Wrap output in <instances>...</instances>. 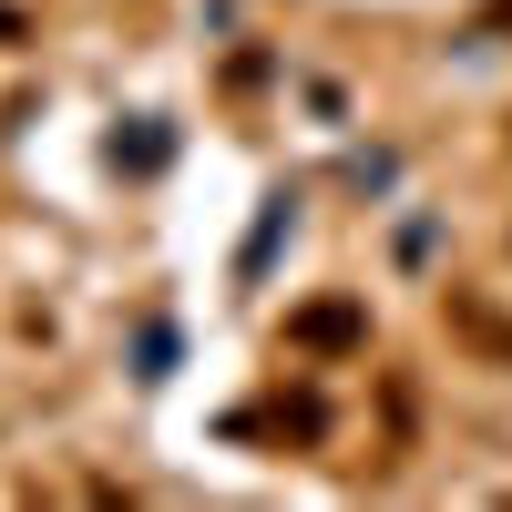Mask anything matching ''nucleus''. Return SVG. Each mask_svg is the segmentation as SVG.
Masks as SVG:
<instances>
[{
  "mask_svg": "<svg viewBox=\"0 0 512 512\" xmlns=\"http://www.w3.org/2000/svg\"><path fill=\"white\" fill-rule=\"evenodd\" d=\"M287 349L297 359H359L369 349V308H359V297H308V308H287Z\"/></svg>",
  "mask_w": 512,
  "mask_h": 512,
  "instance_id": "nucleus-1",
  "label": "nucleus"
},
{
  "mask_svg": "<svg viewBox=\"0 0 512 512\" xmlns=\"http://www.w3.org/2000/svg\"><path fill=\"white\" fill-rule=\"evenodd\" d=\"M472 31H512V0H482V11H472Z\"/></svg>",
  "mask_w": 512,
  "mask_h": 512,
  "instance_id": "nucleus-2",
  "label": "nucleus"
},
{
  "mask_svg": "<svg viewBox=\"0 0 512 512\" xmlns=\"http://www.w3.org/2000/svg\"><path fill=\"white\" fill-rule=\"evenodd\" d=\"M0 41H31V21H21V11H11V0H0Z\"/></svg>",
  "mask_w": 512,
  "mask_h": 512,
  "instance_id": "nucleus-3",
  "label": "nucleus"
}]
</instances>
